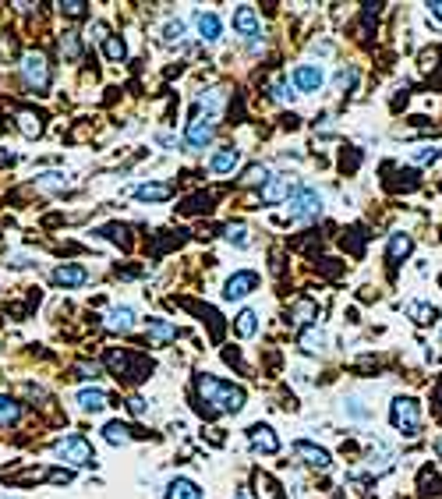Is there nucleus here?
<instances>
[{
    "label": "nucleus",
    "instance_id": "nucleus-40",
    "mask_svg": "<svg viewBox=\"0 0 442 499\" xmlns=\"http://www.w3.org/2000/svg\"><path fill=\"white\" fill-rule=\"evenodd\" d=\"M347 414H351V418H361V421H364V418H371V411H368V407H361V400H357V397L347 400Z\"/></svg>",
    "mask_w": 442,
    "mask_h": 499
},
{
    "label": "nucleus",
    "instance_id": "nucleus-34",
    "mask_svg": "<svg viewBox=\"0 0 442 499\" xmlns=\"http://www.w3.org/2000/svg\"><path fill=\"white\" fill-rule=\"evenodd\" d=\"M269 178H272V174H269V167H265V163H252V167L245 170V178H241V181H245V185H265Z\"/></svg>",
    "mask_w": 442,
    "mask_h": 499
},
{
    "label": "nucleus",
    "instance_id": "nucleus-3",
    "mask_svg": "<svg viewBox=\"0 0 442 499\" xmlns=\"http://www.w3.org/2000/svg\"><path fill=\"white\" fill-rule=\"evenodd\" d=\"M53 450H57V457H61L64 464H75V468H96V453H92L88 439L86 436H78V432L61 436Z\"/></svg>",
    "mask_w": 442,
    "mask_h": 499
},
{
    "label": "nucleus",
    "instance_id": "nucleus-5",
    "mask_svg": "<svg viewBox=\"0 0 442 499\" xmlns=\"http://www.w3.org/2000/svg\"><path fill=\"white\" fill-rule=\"evenodd\" d=\"M21 78H25L29 89L46 93L50 89V64H46V57L43 53H25L21 57Z\"/></svg>",
    "mask_w": 442,
    "mask_h": 499
},
{
    "label": "nucleus",
    "instance_id": "nucleus-19",
    "mask_svg": "<svg viewBox=\"0 0 442 499\" xmlns=\"http://www.w3.org/2000/svg\"><path fill=\"white\" fill-rule=\"evenodd\" d=\"M163 499H205V496H202V489H198L191 478H174V482L167 485Z\"/></svg>",
    "mask_w": 442,
    "mask_h": 499
},
{
    "label": "nucleus",
    "instance_id": "nucleus-29",
    "mask_svg": "<svg viewBox=\"0 0 442 499\" xmlns=\"http://www.w3.org/2000/svg\"><path fill=\"white\" fill-rule=\"evenodd\" d=\"M18 418H21V403L14 397H4L0 393V425H14Z\"/></svg>",
    "mask_w": 442,
    "mask_h": 499
},
{
    "label": "nucleus",
    "instance_id": "nucleus-38",
    "mask_svg": "<svg viewBox=\"0 0 442 499\" xmlns=\"http://www.w3.org/2000/svg\"><path fill=\"white\" fill-rule=\"evenodd\" d=\"M18 124H21V131H25L29 138H36V135L43 131V124H39V117H36V113H29V110H25V113H18Z\"/></svg>",
    "mask_w": 442,
    "mask_h": 499
},
{
    "label": "nucleus",
    "instance_id": "nucleus-25",
    "mask_svg": "<svg viewBox=\"0 0 442 499\" xmlns=\"http://www.w3.org/2000/svg\"><path fill=\"white\" fill-rule=\"evenodd\" d=\"M103 53H106V61H110V64H124L128 46H124V39H120V36H106V39H103Z\"/></svg>",
    "mask_w": 442,
    "mask_h": 499
},
{
    "label": "nucleus",
    "instance_id": "nucleus-10",
    "mask_svg": "<svg viewBox=\"0 0 442 499\" xmlns=\"http://www.w3.org/2000/svg\"><path fill=\"white\" fill-rule=\"evenodd\" d=\"M234 32H237L241 39H248V43L255 46V36L262 32V25H259V14H255V7L241 4V7L234 11Z\"/></svg>",
    "mask_w": 442,
    "mask_h": 499
},
{
    "label": "nucleus",
    "instance_id": "nucleus-47",
    "mask_svg": "<svg viewBox=\"0 0 442 499\" xmlns=\"http://www.w3.org/2000/svg\"><path fill=\"white\" fill-rule=\"evenodd\" d=\"M436 453H439V457H442V436H439V439H436Z\"/></svg>",
    "mask_w": 442,
    "mask_h": 499
},
{
    "label": "nucleus",
    "instance_id": "nucleus-9",
    "mask_svg": "<svg viewBox=\"0 0 442 499\" xmlns=\"http://www.w3.org/2000/svg\"><path fill=\"white\" fill-rule=\"evenodd\" d=\"M252 291H259V273H252V269H241V273H234V277L227 280V287H223V298H227V301H241V298H248Z\"/></svg>",
    "mask_w": 442,
    "mask_h": 499
},
{
    "label": "nucleus",
    "instance_id": "nucleus-39",
    "mask_svg": "<svg viewBox=\"0 0 442 499\" xmlns=\"http://www.w3.org/2000/svg\"><path fill=\"white\" fill-rule=\"evenodd\" d=\"M39 185H43V188H64V185H68V174H61V170L39 174Z\"/></svg>",
    "mask_w": 442,
    "mask_h": 499
},
{
    "label": "nucleus",
    "instance_id": "nucleus-35",
    "mask_svg": "<svg viewBox=\"0 0 442 499\" xmlns=\"http://www.w3.org/2000/svg\"><path fill=\"white\" fill-rule=\"evenodd\" d=\"M184 36H187V25H184L180 18H170V21L163 25V39H167V43H180Z\"/></svg>",
    "mask_w": 442,
    "mask_h": 499
},
{
    "label": "nucleus",
    "instance_id": "nucleus-28",
    "mask_svg": "<svg viewBox=\"0 0 442 499\" xmlns=\"http://www.w3.org/2000/svg\"><path fill=\"white\" fill-rule=\"evenodd\" d=\"M223 100H227V96H223V89H209V93H202V96H198V106L205 110V117H216V113L223 110Z\"/></svg>",
    "mask_w": 442,
    "mask_h": 499
},
{
    "label": "nucleus",
    "instance_id": "nucleus-30",
    "mask_svg": "<svg viewBox=\"0 0 442 499\" xmlns=\"http://www.w3.org/2000/svg\"><path fill=\"white\" fill-rule=\"evenodd\" d=\"M308 319H315V304L308 298H301L294 308H290V322H297V326H304Z\"/></svg>",
    "mask_w": 442,
    "mask_h": 499
},
{
    "label": "nucleus",
    "instance_id": "nucleus-2",
    "mask_svg": "<svg viewBox=\"0 0 442 499\" xmlns=\"http://www.w3.org/2000/svg\"><path fill=\"white\" fill-rule=\"evenodd\" d=\"M389 421H393V428H396L400 436L414 439V436L421 432V407H418V400L414 397H396L393 400V407H389Z\"/></svg>",
    "mask_w": 442,
    "mask_h": 499
},
{
    "label": "nucleus",
    "instance_id": "nucleus-4",
    "mask_svg": "<svg viewBox=\"0 0 442 499\" xmlns=\"http://www.w3.org/2000/svg\"><path fill=\"white\" fill-rule=\"evenodd\" d=\"M290 205V220H319L322 216V192H315V188H297L294 192V199L287 202Z\"/></svg>",
    "mask_w": 442,
    "mask_h": 499
},
{
    "label": "nucleus",
    "instance_id": "nucleus-11",
    "mask_svg": "<svg viewBox=\"0 0 442 499\" xmlns=\"http://www.w3.org/2000/svg\"><path fill=\"white\" fill-rule=\"evenodd\" d=\"M294 457H301L308 468H319V471H326V468L333 464V457H329L322 446L308 443V439H297V443H294Z\"/></svg>",
    "mask_w": 442,
    "mask_h": 499
},
{
    "label": "nucleus",
    "instance_id": "nucleus-36",
    "mask_svg": "<svg viewBox=\"0 0 442 499\" xmlns=\"http://www.w3.org/2000/svg\"><path fill=\"white\" fill-rule=\"evenodd\" d=\"M354 82H357V68H340L336 71V78H333V86H336V93H347V89H354Z\"/></svg>",
    "mask_w": 442,
    "mask_h": 499
},
{
    "label": "nucleus",
    "instance_id": "nucleus-18",
    "mask_svg": "<svg viewBox=\"0 0 442 499\" xmlns=\"http://www.w3.org/2000/svg\"><path fill=\"white\" fill-rule=\"evenodd\" d=\"M411 248H414V241H411V234H389V245H386V259L396 266L400 259H407L411 255Z\"/></svg>",
    "mask_w": 442,
    "mask_h": 499
},
{
    "label": "nucleus",
    "instance_id": "nucleus-41",
    "mask_svg": "<svg viewBox=\"0 0 442 499\" xmlns=\"http://www.w3.org/2000/svg\"><path fill=\"white\" fill-rule=\"evenodd\" d=\"M61 11L71 14V18H78V14H86V4L82 0H68V4H61Z\"/></svg>",
    "mask_w": 442,
    "mask_h": 499
},
{
    "label": "nucleus",
    "instance_id": "nucleus-13",
    "mask_svg": "<svg viewBox=\"0 0 442 499\" xmlns=\"http://www.w3.org/2000/svg\"><path fill=\"white\" fill-rule=\"evenodd\" d=\"M138 326V312L131 308V304H120V308H113L110 315H106V329L110 333H131Z\"/></svg>",
    "mask_w": 442,
    "mask_h": 499
},
{
    "label": "nucleus",
    "instance_id": "nucleus-42",
    "mask_svg": "<svg viewBox=\"0 0 442 499\" xmlns=\"http://www.w3.org/2000/svg\"><path fill=\"white\" fill-rule=\"evenodd\" d=\"M128 411H131V414H145V411H149V400H145V397H131V400H128Z\"/></svg>",
    "mask_w": 442,
    "mask_h": 499
},
{
    "label": "nucleus",
    "instance_id": "nucleus-8",
    "mask_svg": "<svg viewBox=\"0 0 442 499\" xmlns=\"http://www.w3.org/2000/svg\"><path fill=\"white\" fill-rule=\"evenodd\" d=\"M322 82H326V75H322V68L319 64H297L294 71H290V86L297 89V93H304V96H312V93H319L322 89Z\"/></svg>",
    "mask_w": 442,
    "mask_h": 499
},
{
    "label": "nucleus",
    "instance_id": "nucleus-23",
    "mask_svg": "<svg viewBox=\"0 0 442 499\" xmlns=\"http://www.w3.org/2000/svg\"><path fill=\"white\" fill-rule=\"evenodd\" d=\"M78 407H82L86 414H99L103 407H110V397H106L103 390H82V393H78Z\"/></svg>",
    "mask_w": 442,
    "mask_h": 499
},
{
    "label": "nucleus",
    "instance_id": "nucleus-21",
    "mask_svg": "<svg viewBox=\"0 0 442 499\" xmlns=\"http://www.w3.org/2000/svg\"><path fill=\"white\" fill-rule=\"evenodd\" d=\"M234 329H237V336H241V340H252V336L259 333V312H255V308H245V312H237V322H234Z\"/></svg>",
    "mask_w": 442,
    "mask_h": 499
},
{
    "label": "nucleus",
    "instance_id": "nucleus-46",
    "mask_svg": "<svg viewBox=\"0 0 442 499\" xmlns=\"http://www.w3.org/2000/svg\"><path fill=\"white\" fill-rule=\"evenodd\" d=\"M234 499H252V496H248V493H245V489H237V496H234Z\"/></svg>",
    "mask_w": 442,
    "mask_h": 499
},
{
    "label": "nucleus",
    "instance_id": "nucleus-43",
    "mask_svg": "<svg viewBox=\"0 0 442 499\" xmlns=\"http://www.w3.org/2000/svg\"><path fill=\"white\" fill-rule=\"evenodd\" d=\"M96 376H99L96 365H92V369H88V365H78V379H96Z\"/></svg>",
    "mask_w": 442,
    "mask_h": 499
},
{
    "label": "nucleus",
    "instance_id": "nucleus-20",
    "mask_svg": "<svg viewBox=\"0 0 442 499\" xmlns=\"http://www.w3.org/2000/svg\"><path fill=\"white\" fill-rule=\"evenodd\" d=\"M145 333H149L153 344H167L177 336V326H170L167 319H145Z\"/></svg>",
    "mask_w": 442,
    "mask_h": 499
},
{
    "label": "nucleus",
    "instance_id": "nucleus-31",
    "mask_svg": "<svg viewBox=\"0 0 442 499\" xmlns=\"http://www.w3.org/2000/svg\"><path fill=\"white\" fill-rule=\"evenodd\" d=\"M269 93H272V100H279V103H290L297 93H294V86L287 82V78H272L269 82Z\"/></svg>",
    "mask_w": 442,
    "mask_h": 499
},
{
    "label": "nucleus",
    "instance_id": "nucleus-48",
    "mask_svg": "<svg viewBox=\"0 0 442 499\" xmlns=\"http://www.w3.org/2000/svg\"><path fill=\"white\" fill-rule=\"evenodd\" d=\"M439 284H442V280H439Z\"/></svg>",
    "mask_w": 442,
    "mask_h": 499
},
{
    "label": "nucleus",
    "instance_id": "nucleus-44",
    "mask_svg": "<svg viewBox=\"0 0 442 499\" xmlns=\"http://www.w3.org/2000/svg\"><path fill=\"white\" fill-rule=\"evenodd\" d=\"M156 142L163 145V149H174L177 142H174V135H156Z\"/></svg>",
    "mask_w": 442,
    "mask_h": 499
},
{
    "label": "nucleus",
    "instance_id": "nucleus-6",
    "mask_svg": "<svg viewBox=\"0 0 442 499\" xmlns=\"http://www.w3.org/2000/svg\"><path fill=\"white\" fill-rule=\"evenodd\" d=\"M301 185H297V178H290V174H272L269 181L262 185V202L265 205H279V202H290L294 199V192H297Z\"/></svg>",
    "mask_w": 442,
    "mask_h": 499
},
{
    "label": "nucleus",
    "instance_id": "nucleus-27",
    "mask_svg": "<svg viewBox=\"0 0 442 499\" xmlns=\"http://www.w3.org/2000/svg\"><path fill=\"white\" fill-rule=\"evenodd\" d=\"M322 347H326V333L315 329V326H308V329L301 333V351H304V354H319Z\"/></svg>",
    "mask_w": 442,
    "mask_h": 499
},
{
    "label": "nucleus",
    "instance_id": "nucleus-7",
    "mask_svg": "<svg viewBox=\"0 0 442 499\" xmlns=\"http://www.w3.org/2000/svg\"><path fill=\"white\" fill-rule=\"evenodd\" d=\"M212 135H216L212 117H191L187 128H184V145H187V153H202V149L212 142Z\"/></svg>",
    "mask_w": 442,
    "mask_h": 499
},
{
    "label": "nucleus",
    "instance_id": "nucleus-15",
    "mask_svg": "<svg viewBox=\"0 0 442 499\" xmlns=\"http://www.w3.org/2000/svg\"><path fill=\"white\" fill-rule=\"evenodd\" d=\"M248 443H252L255 453H276L279 450V439H276V432L269 425H252L248 428Z\"/></svg>",
    "mask_w": 442,
    "mask_h": 499
},
{
    "label": "nucleus",
    "instance_id": "nucleus-37",
    "mask_svg": "<svg viewBox=\"0 0 442 499\" xmlns=\"http://www.w3.org/2000/svg\"><path fill=\"white\" fill-rule=\"evenodd\" d=\"M411 160L414 163H436V160H442V149L439 145H421V149L411 153Z\"/></svg>",
    "mask_w": 442,
    "mask_h": 499
},
{
    "label": "nucleus",
    "instance_id": "nucleus-26",
    "mask_svg": "<svg viewBox=\"0 0 442 499\" xmlns=\"http://www.w3.org/2000/svg\"><path fill=\"white\" fill-rule=\"evenodd\" d=\"M407 315H411L414 322H421V326H428V322L439 319L436 304H421V301H407Z\"/></svg>",
    "mask_w": 442,
    "mask_h": 499
},
{
    "label": "nucleus",
    "instance_id": "nucleus-22",
    "mask_svg": "<svg viewBox=\"0 0 442 499\" xmlns=\"http://www.w3.org/2000/svg\"><path fill=\"white\" fill-rule=\"evenodd\" d=\"M103 439H106L110 446H128L135 436H131V428H128L124 421H106V425H103Z\"/></svg>",
    "mask_w": 442,
    "mask_h": 499
},
{
    "label": "nucleus",
    "instance_id": "nucleus-16",
    "mask_svg": "<svg viewBox=\"0 0 442 499\" xmlns=\"http://www.w3.org/2000/svg\"><path fill=\"white\" fill-rule=\"evenodd\" d=\"M237 163H241V149H234V145H223V149H216L209 156V170L212 174H234Z\"/></svg>",
    "mask_w": 442,
    "mask_h": 499
},
{
    "label": "nucleus",
    "instance_id": "nucleus-17",
    "mask_svg": "<svg viewBox=\"0 0 442 499\" xmlns=\"http://www.w3.org/2000/svg\"><path fill=\"white\" fill-rule=\"evenodd\" d=\"M195 29H198L202 43H216L223 36V25H220V18L212 11H195Z\"/></svg>",
    "mask_w": 442,
    "mask_h": 499
},
{
    "label": "nucleus",
    "instance_id": "nucleus-12",
    "mask_svg": "<svg viewBox=\"0 0 442 499\" xmlns=\"http://www.w3.org/2000/svg\"><path fill=\"white\" fill-rule=\"evenodd\" d=\"M53 284L57 287H82V284H88V269L86 266H78V262H64V266H57L53 269Z\"/></svg>",
    "mask_w": 442,
    "mask_h": 499
},
{
    "label": "nucleus",
    "instance_id": "nucleus-1",
    "mask_svg": "<svg viewBox=\"0 0 442 499\" xmlns=\"http://www.w3.org/2000/svg\"><path fill=\"white\" fill-rule=\"evenodd\" d=\"M198 393H202L205 403H212L223 414H237L245 407V390L234 386V383H223L216 376H198Z\"/></svg>",
    "mask_w": 442,
    "mask_h": 499
},
{
    "label": "nucleus",
    "instance_id": "nucleus-14",
    "mask_svg": "<svg viewBox=\"0 0 442 499\" xmlns=\"http://www.w3.org/2000/svg\"><path fill=\"white\" fill-rule=\"evenodd\" d=\"M393 461H396V450L389 443H371V450H368V471L386 475L393 468Z\"/></svg>",
    "mask_w": 442,
    "mask_h": 499
},
{
    "label": "nucleus",
    "instance_id": "nucleus-24",
    "mask_svg": "<svg viewBox=\"0 0 442 499\" xmlns=\"http://www.w3.org/2000/svg\"><path fill=\"white\" fill-rule=\"evenodd\" d=\"M170 195H174L170 185H138L135 188V199L138 202H167Z\"/></svg>",
    "mask_w": 442,
    "mask_h": 499
},
{
    "label": "nucleus",
    "instance_id": "nucleus-32",
    "mask_svg": "<svg viewBox=\"0 0 442 499\" xmlns=\"http://www.w3.org/2000/svg\"><path fill=\"white\" fill-rule=\"evenodd\" d=\"M227 241H230L234 248H248V245H252L248 227H245V223H230V227H227Z\"/></svg>",
    "mask_w": 442,
    "mask_h": 499
},
{
    "label": "nucleus",
    "instance_id": "nucleus-45",
    "mask_svg": "<svg viewBox=\"0 0 442 499\" xmlns=\"http://www.w3.org/2000/svg\"><path fill=\"white\" fill-rule=\"evenodd\" d=\"M425 7H428V14H436L442 21V0H432V4H425Z\"/></svg>",
    "mask_w": 442,
    "mask_h": 499
},
{
    "label": "nucleus",
    "instance_id": "nucleus-33",
    "mask_svg": "<svg viewBox=\"0 0 442 499\" xmlns=\"http://www.w3.org/2000/svg\"><path fill=\"white\" fill-rule=\"evenodd\" d=\"M61 53H64L68 61H78V53H82V46H78V32H64V36H61Z\"/></svg>",
    "mask_w": 442,
    "mask_h": 499
}]
</instances>
